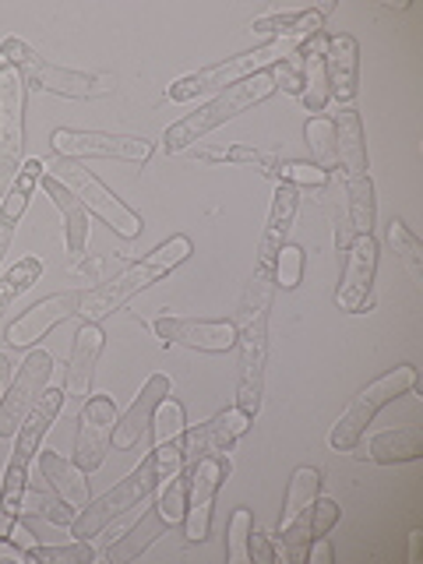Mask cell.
Returning a JSON list of instances; mask_svg holds the SVG:
<instances>
[{
	"label": "cell",
	"mask_w": 423,
	"mask_h": 564,
	"mask_svg": "<svg viewBox=\"0 0 423 564\" xmlns=\"http://www.w3.org/2000/svg\"><path fill=\"white\" fill-rule=\"evenodd\" d=\"M275 296V269L254 261V275L247 282L237 325V349H240V381H237V410L258 416L264 395V364H269V311Z\"/></svg>",
	"instance_id": "1"
},
{
	"label": "cell",
	"mask_w": 423,
	"mask_h": 564,
	"mask_svg": "<svg viewBox=\"0 0 423 564\" xmlns=\"http://www.w3.org/2000/svg\"><path fill=\"white\" fill-rule=\"evenodd\" d=\"M64 399H67L64 388H46V392L35 399L29 416L22 420V427H18L14 452L4 469V484H0V543L11 536V525L22 519L25 490H29V466H32V458L40 455V445H43L46 431L53 427V420L61 416Z\"/></svg>",
	"instance_id": "2"
},
{
	"label": "cell",
	"mask_w": 423,
	"mask_h": 564,
	"mask_svg": "<svg viewBox=\"0 0 423 564\" xmlns=\"http://www.w3.org/2000/svg\"><path fill=\"white\" fill-rule=\"evenodd\" d=\"M187 258H191V237L181 234V237H170L166 243H159L155 251H149L141 261H134L131 269H123L110 282H99L96 290H88L82 296V307H78L82 325H99L102 317L120 311L131 296L155 286V282H163L173 269H181Z\"/></svg>",
	"instance_id": "3"
},
{
	"label": "cell",
	"mask_w": 423,
	"mask_h": 564,
	"mask_svg": "<svg viewBox=\"0 0 423 564\" xmlns=\"http://www.w3.org/2000/svg\"><path fill=\"white\" fill-rule=\"evenodd\" d=\"M0 61L11 64L18 75L32 88H40V93H53L64 99H106L117 93L113 78L85 75V70H67V67L50 64L25 40H18V35H8V40L0 43Z\"/></svg>",
	"instance_id": "4"
},
{
	"label": "cell",
	"mask_w": 423,
	"mask_h": 564,
	"mask_svg": "<svg viewBox=\"0 0 423 564\" xmlns=\"http://www.w3.org/2000/svg\"><path fill=\"white\" fill-rule=\"evenodd\" d=\"M275 93V82L269 70H261V75L254 78H247V82H237V85H229L226 93H219L212 102H205L198 113H187L184 120H176L173 128L163 134V145L166 152H184L191 149L194 141H202L208 131H216L223 128L226 120H234L247 110H254L258 102H264Z\"/></svg>",
	"instance_id": "5"
},
{
	"label": "cell",
	"mask_w": 423,
	"mask_h": 564,
	"mask_svg": "<svg viewBox=\"0 0 423 564\" xmlns=\"http://www.w3.org/2000/svg\"><path fill=\"white\" fill-rule=\"evenodd\" d=\"M296 46H300V43L272 40V43H264V46H258V50L237 53V57H229V61H223V64L202 67V70H194V75H187V78H181V82H173V85L166 88V96H170L173 102H191V99L208 96V93H226L229 85L247 82V78L261 75V70H269L272 64L286 61Z\"/></svg>",
	"instance_id": "6"
},
{
	"label": "cell",
	"mask_w": 423,
	"mask_h": 564,
	"mask_svg": "<svg viewBox=\"0 0 423 564\" xmlns=\"http://www.w3.org/2000/svg\"><path fill=\"white\" fill-rule=\"evenodd\" d=\"M416 388V367L413 364H399L395 370H388L378 381H370L367 388H360L352 402L343 410V416L335 420V427L328 434V445L335 452H352L357 441L364 437L367 423L375 420L388 402H395L402 395H410Z\"/></svg>",
	"instance_id": "7"
},
{
	"label": "cell",
	"mask_w": 423,
	"mask_h": 564,
	"mask_svg": "<svg viewBox=\"0 0 423 564\" xmlns=\"http://www.w3.org/2000/svg\"><path fill=\"white\" fill-rule=\"evenodd\" d=\"M46 173L53 176L57 184H64L75 198L88 208L96 212V216L113 229L117 237L123 240H134L141 234V216L134 208L123 205L117 194L106 187L99 176L93 170H85V163H78V159H53V163L46 166Z\"/></svg>",
	"instance_id": "8"
},
{
	"label": "cell",
	"mask_w": 423,
	"mask_h": 564,
	"mask_svg": "<svg viewBox=\"0 0 423 564\" xmlns=\"http://www.w3.org/2000/svg\"><path fill=\"white\" fill-rule=\"evenodd\" d=\"M155 487H159V469H155V455L149 452L131 476H123L113 490H106L99 501H88L78 511L75 522H70V536H75V540L96 536L99 529H106L113 519L128 516L131 508H138L141 501H149Z\"/></svg>",
	"instance_id": "9"
},
{
	"label": "cell",
	"mask_w": 423,
	"mask_h": 564,
	"mask_svg": "<svg viewBox=\"0 0 423 564\" xmlns=\"http://www.w3.org/2000/svg\"><path fill=\"white\" fill-rule=\"evenodd\" d=\"M25 163V78L0 61V202Z\"/></svg>",
	"instance_id": "10"
},
{
	"label": "cell",
	"mask_w": 423,
	"mask_h": 564,
	"mask_svg": "<svg viewBox=\"0 0 423 564\" xmlns=\"http://www.w3.org/2000/svg\"><path fill=\"white\" fill-rule=\"evenodd\" d=\"M53 155L61 159H123V163H149L152 159V141L134 138V134H106V131H75V128H57L50 134Z\"/></svg>",
	"instance_id": "11"
},
{
	"label": "cell",
	"mask_w": 423,
	"mask_h": 564,
	"mask_svg": "<svg viewBox=\"0 0 423 564\" xmlns=\"http://www.w3.org/2000/svg\"><path fill=\"white\" fill-rule=\"evenodd\" d=\"M152 332L159 343L170 346H187L198 352H229L237 349V325L234 317H176V314H159L152 317Z\"/></svg>",
	"instance_id": "12"
},
{
	"label": "cell",
	"mask_w": 423,
	"mask_h": 564,
	"mask_svg": "<svg viewBox=\"0 0 423 564\" xmlns=\"http://www.w3.org/2000/svg\"><path fill=\"white\" fill-rule=\"evenodd\" d=\"M229 476V458L205 455L191 466L187 484V511H184V540L205 543L212 529V508H216V494Z\"/></svg>",
	"instance_id": "13"
},
{
	"label": "cell",
	"mask_w": 423,
	"mask_h": 564,
	"mask_svg": "<svg viewBox=\"0 0 423 564\" xmlns=\"http://www.w3.org/2000/svg\"><path fill=\"white\" fill-rule=\"evenodd\" d=\"M50 375H53V357L43 349H32L25 364L18 367V375L11 378L4 399H0V437L18 434V427H22V420L29 416L35 399L46 392Z\"/></svg>",
	"instance_id": "14"
},
{
	"label": "cell",
	"mask_w": 423,
	"mask_h": 564,
	"mask_svg": "<svg viewBox=\"0 0 423 564\" xmlns=\"http://www.w3.org/2000/svg\"><path fill=\"white\" fill-rule=\"evenodd\" d=\"M378 258H381V247L375 237H357L349 243L339 290H335V304H339V311H346V314L370 311V304H375Z\"/></svg>",
	"instance_id": "15"
},
{
	"label": "cell",
	"mask_w": 423,
	"mask_h": 564,
	"mask_svg": "<svg viewBox=\"0 0 423 564\" xmlns=\"http://www.w3.org/2000/svg\"><path fill=\"white\" fill-rule=\"evenodd\" d=\"M113 423H117L113 395H88L82 402L75 458H70V463L85 473H96L106 463V452H110V445H113Z\"/></svg>",
	"instance_id": "16"
},
{
	"label": "cell",
	"mask_w": 423,
	"mask_h": 564,
	"mask_svg": "<svg viewBox=\"0 0 423 564\" xmlns=\"http://www.w3.org/2000/svg\"><path fill=\"white\" fill-rule=\"evenodd\" d=\"M251 420L254 416H247L243 410H226V413H219V416H212L208 423H198V427H191V431H184V434H176V437H170L173 445H176V452H181V458H184V466H194L198 458H205V455H223V452H229L237 445V441L251 431Z\"/></svg>",
	"instance_id": "17"
},
{
	"label": "cell",
	"mask_w": 423,
	"mask_h": 564,
	"mask_svg": "<svg viewBox=\"0 0 423 564\" xmlns=\"http://www.w3.org/2000/svg\"><path fill=\"white\" fill-rule=\"evenodd\" d=\"M82 296H85V293L67 290V293H57V296L40 300V304L29 307L25 314H18L14 322L8 325V332H4L8 346H11V349H32L35 343H43L53 328L64 325L67 317H75V314H78Z\"/></svg>",
	"instance_id": "18"
},
{
	"label": "cell",
	"mask_w": 423,
	"mask_h": 564,
	"mask_svg": "<svg viewBox=\"0 0 423 564\" xmlns=\"http://www.w3.org/2000/svg\"><path fill=\"white\" fill-rule=\"evenodd\" d=\"M170 392H173V381L166 375H152L145 384H141V392L134 395L131 410L123 416H117V423H113V448L117 452H131L149 437L155 405L163 402Z\"/></svg>",
	"instance_id": "19"
},
{
	"label": "cell",
	"mask_w": 423,
	"mask_h": 564,
	"mask_svg": "<svg viewBox=\"0 0 423 564\" xmlns=\"http://www.w3.org/2000/svg\"><path fill=\"white\" fill-rule=\"evenodd\" d=\"M322 67L328 82V96L339 102H352V96H357V78H360V46L349 32L328 35Z\"/></svg>",
	"instance_id": "20"
},
{
	"label": "cell",
	"mask_w": 423,
	"mask_h": 564,
	"mask_svg": "<svg viewBox=\"0 0 423 564\" xmlns=\"http://www.w3.org/2000/svg\"><path fill=\"white\" fill-rule=\"evenodd\" d=\"M106 335L99 325H82L75 335V349H70V364H67V378H64V395L85 402L93 395V378H96V364L102 357Z\"/></svg>",
	"instance_id": "21"
},
{
	"label": "cell",
	"mask_w": 423,
	"mask_h": 564,
	"mask_svg": "<svg viewBox=\"0 0 423 564\" xmlns=\"http://www.w3.org/2000/svg\"><path fill=\"white\" fill-rule=\"evenodd\" d=\"M43 191L50 194V202L61 208V216H64V243H67V254H75L82 258L85 254V247H88V229H93V223H88V208L70 194L64 184L53 181L50 173H43Z\"/></svg>",
	"instance_id": "22"
},
{
	"label": "cell",
	"mask_w": 423,
	"mask_h": 564,
	"mask_svg": "<svg viewBox=\"0 0 423 564\" xmlns=\"http://www.w3.org/2000/svg\"><path fill=\"white\" fill-rule=\"evenodd\" d=\"M40 473L50 484V490L57 494L61 501H67L70 508H85L88 505V473L78 469L70 458H61L57 452H43L40 455Z\"/></svg>",
	"instance_id": "23"
},
{
	"label": "cell",
	"mask_w": 423,
	"mask_h": 564,
	"mask_svg": "<svg viewBox=\"0 0 423 564\" xmlns=\"http://www.w3.org/2000/svg\"><path fill=\"white\" fill-rule=\"evenodd\" d=\"M332 123H335V152H339L346 181L367 176V141H364V120H360V113L352 110V106H346V110L335 117Z\"/></svg>",
	"instance_id": "24"
},
{
	"label": "cell",
	"mask_w": 423,
	"mask_h": 564,
	"mask_svg": "<svg viewBox=\"0 0 423 564\" xmlns=\"http://www.w3.org/2000/svg\"><path fill=\"white\" fill-rule=\"evenodd\" d=\"M293 216H296V187L279 184L275 198H272V212H269V226H264L261 243H258V264H269V269H275V254H279V247L286 243Z\"/></svg>",
	"instance_id": "25"
},
{
	"label": "cell",
	"mask_w": 423,
	"mask_h": 564,
	"mask_svg": "<svg viewBox=\"0 0 423 564\" xmlns=\"http://www.w3.org/2000/svg\"><path fill=\"white\" fill-rule=\"evenodd\" d=\"M360 458H370L378 466H395V463H416L423 455V427L420 423H410V427L399 431H384L370 441L367 452H357Z\"/></svg>",
	"instance_id": "26"
},
{
	"label": "cell",
	"mask_w": 423,
	"mask_h": 564,
	"mask_svg": "<svg viewBox=\"0 0 423 564\" xmlns=\"http://www.w3.org/2000/svg\"><path fill=\"white\" fill-rule=\"evenodd\" d=\"M166 519L159 516V508L152 505L145 516H141L128 533L123 536H117V543H110V551H106V561L110 564H128V561H134V557H141L149 551V546L166 533Z\"/></svg>",
	"instance_id": "27"
},
{
	"label": "cell",
	"mask_w": 423,
	"mask_h": 564,
	"mask_svg": "<svg viewBox=\"0 0 423 564\" xmlns=\"http://www.w3.org/2000/svg\"><path fill=\"white\" fill-rule=\"evenodd\" d=\"M254 35H264V40H290V43H304L311 35L325 32L322 18H317L314 8L307 11H286V14H269V18H258L251 25Z\"/></svg>",
	"instance_id": "28"
},
{
	"label": "cell",
	"mask_w": 423,
	"mask_h": 564,
	"mask_svg": "<svg viewBox=\"0 0 423 564\" xmlns=\"http://www.w3.org/2000/svg\"><path fill=\"white\" fill-rule=\"evenodd\" d=\"M349 226H346V237L349 243L357 237H370V229H375V219H378V198H375V181L370 176H357V181H349Z\"/></svg>",
	"instance_id": "29"
},
{
	"label": "cell",
	"mask_w": 423,
	"mask_h": 564,
	"mask_svg": "<svg viewBox=\"0 0 423 564\" xmlns=\"http://www.w3.org/2000/svg\"><path fill=\"white\" fill-rule=\"evenodd\" d=\"M317 490H322V469H317V466H300V469L290 476V484H286V501H282L279 529L304 516V511L314 505Z\"/></svg>",
	"instance_id": "30"
},
{
	"label": "cell",
	"mask_w": 423,
	"mask_h": 564,
	"mask_svg": "<svg viewBox=\"0 0 423 564\" xmlns=\"http://www.w3.org/2000/svg\"><path fill=\"white\" fill-rule=\"evenodd\" d=\"M43 173H46V166L40 163V159H29V163H22V170H18L11 191L4 194V202H0V219L14 226L18 219L25 216V208L32 202V191H35V184L43 181Z\"/></svg>",
	"instance_id": "31"
},
{
	"label": "cell",
	"mask_w": 423,
	"mask_h": 564,
	"mask_svg": "<svg viewBox=\"0 0 423 564\" xmlns=\"http://www.w3.org/2000/svg\"><path fill=\"white\" fill-rule=\"evenodd\" d=\"M194 159H202V163H251V166H258L264 176H275V170H279V159H275V155L258 152V149H247V145L194 149Z\"/></svg>",
	"instance_id": "32"
},
{
	"label": "cell",
	"mask_w": 423,
	"mask_h": 564,
	"mask_svg": "<svg viewBox=\"0 0 423 564\" xmlns=\"http://www.w3.org/2000/svg\"><path fill=\"white\" fill-rule=\"evenodd\" d=\"M40 275H43V261L40 258H22L18 264H11V269L0 275V314L11 307L14 296H22L25 290H32L35 282H40Z\"/></svg>",
	"instance_id": "33"
},
{
	"label": "cell",
	"mask_w": 423,
	"mask_h": 564,
	"mask_svg": "<svg viewBox=\"0 0 423 564\" xmlns=\"http://www.w3.org/2000/svg\"><path fill=\"white\" fill-rule=\"evenodd\" d=\"M304 138L314 152V163L328 170V166H339V152H335V123L332 117H311L304 123Z\"/></svg>",
	"instance_id": "34"
},
{
	"label": "cell",
	"mask_w": 423,
	"mask_h": 564,
	"mask_svg": "<svg viewBox=\"0 0 423 564\" xmlns=\"http://www.w3.org/2000/svg\"><path fill=\"white\" fill-rule=\"evenodd\" d=\"M187 484H191V466H184L176 476L163 484V494H159V516L166 519V525H176L184 522V511H187Z\"/></svg>",
	"instance_id": "35"
},
{
	"label": "cell",
	"mask_w": 423,
	"mask_h": 564,
	"mask_svg": "<svg viewBox=\"0 0 423 564\" xmlns=\"http://www.w3.org/2000/svg\"><path fill=\"white\" fill-rule=\"evenodd\" d=\"M29 561L35 564H93L96 561V551L88 546V540H75L67 546H43L35 543L29 551Z\"/></svg>",
	"instance_id": "36"
},
{
	"label": "cell",
	"mask_w": 423,
	"mask_h": 564,
	"mask_svg": "<svg viewBox=\"0 0 423 564\" xmlns=\"http://www.w3.org/2000/svg\"><path fill=\"white\" fill-rule=\"evenodd\" d=\"M388 240H392L395 254H399L405 264H410L413 279L420 282V279H423V247H420V240L413 237V229L405 226L402 219H392V223H388Z\"/></svg>",
	"instance_id": "37"
},
{
	"label": "cell",
	"mask_w": 423,
	"mask_h": 564,
	"mask_svg": "<svg viewBox=\"0 0 423 564\" xmlns=\"http://www.w3.org/2000/svg\"><path fill=\"white\" fill-rule=\"evenodd\" d=\"M304 279V247L282 243L275 254V290H296Z\"/></svg>",
	"instance_id": "38"
},
{
	"label": "cell",
	"mask_w": 423,
	"mask_h": 564,
	"mask_svg": "<svg viewBox=\"0 0 423 564\" xmlns=\"http://www.w3.org/2000/svg\"><path fill=\"white\" fill-rule=\"evenodd\" d=\"M22 516H40L53 525H70L78 516V508H70L67 501H50L43 498V494H35V490H25V508H22Z\"/></svg>",
	"instance_id": "39"
},
{
	"label": "cell",
	"mask_w": 423,
	"mask_h": 564,
	"mask_svg": "<svg viewBox=\"0 0 423 564\" xmlns=\"http://www.w3.org/2000/svg\"><path fill=\"white\" fill-rule=\"evenodd\" d=\"M184 423H187L184 420V405L166 395L163 402L155 405V416H152V431L149 434H155V445H163V441H170V437L187 431Z\"/></svg>",
	"instance_id": "40"
},
{
	"label": "cell",
	"mask_w": 423,
	"mask_h": 564,
	"mask_svg": "<svg viewBox=\"0 0 423 564\" xmlns=\"http://www.w3.org/2000/svg\"><path fill=\"white\" fill-rule=\"evenodd\" d=\"M275 181L290 187H325L328 170H322L317 163H304V159H293V163H279Z\"/></svg>",
	"instance_id": "41"
},
{
	"label": "cell",
	"mask_w": 423,
	"mask_h": 564,
	"mask_svg": "<svg viewBox=\"0 0 423 564\" xmlns=\"http://www.w3.org/2000/svg\"><path fill=\"white\" fill-rule=\"evenodd\" d=\"M251 511L247 508H237L234 519H229V536H226V561L229 564H240V561H251V554H247V536H251Z\"/></svg>",
	"instance_id": "42"
},
{
	"label": "cell",
	"mask_w": 423,
	"mask_h": 564,
	"mask_svg": "<svg viewBox=\"0 0 423 564\" xmlns=\"http://www.w3.org/2000/svg\"><path fill=\"white\" fill-rule=\"evenodd\" d=\"M343 519V508L339 501H332V498H314L311 505V536H328L332 533V525Z\"/></svg>",
	"instance_id": "43"
},
{
	"label": "cell",
	"mask_w": 423,
	"mask_h": 564,
	"mask_svg": "<svg viewBox=\"0 0 423 564\" xmlns=\"http://www.w3.org/2000/svg\"><path fill=\"white\" fill-rule=\"evenodd\" d=\"M269 75L275 82V88H282V93H290V96H300L304 93V70H300V64L293 61V53L286 61H279L269 67Z\"/></svg>",
	"instance_id": "44"
},
{
	"label": "cell",
	"mask_w": 423,
	"mask_h": 564,
	"mask_svg": "<svg viewBox=\"0 0 423 564\" xmlns=\"http://www.w3.org/2000/svg\"><path fill=\"white\" fill-rule=\"evenodd\" d=\"M247 554H251L254 564H275L279 561V551H275L272 536L254 533V529H251V536H247Z\"/></svg>",
	"instance_id": "45"
},
{
	"label": "cell",
	"mask_w": 423,
	"mask_h": 564,
	"mask_svg": "<svg viewBox=\"0 0 423 564\" xmlns=\"http://www.w3.org/2000/svg\"><path fill=\"white\" fill-rule=\"evenodd\" d=\"M8 543H14L18 551H22V554L29 557V551H32V546L40 543V540H35V533H32V525H29V522L18 519V522L11 525V536H8Z\"/></svg>",
	"instance_id": "46"
},
{
	"label": "cell",
	"mask_w": 423,
	"mask_h": 564,
	"mask_svg": "<svg viewBox=\"0 0 423 564\" xmlns=\"http://www.w3.org/2000/svg\"><path fill=\"white\" fill-rule=\"evenodd\" d=\"M332 557H335V551H332L328 536H317V540L307 546V561H311V564H332Z\"/></svg>",
	"instance_id": "47"
},
{
	"label": "cell",
	"mask_w": 423,
	"mask_h": 564,
	"mask_svg": "<svg viewBox=\"0 0 423 564\" xmlns=\"http://www.w3.org/2000/svg\"><path fill=\"white\" fill-rule=\"evenodd\" d=\"M11 237H14V226H11V223H4V219H0V261H4V254H8V247H11Z\"/></svg>",
	"instance_id": "48"
},
{
	"label": "cell",
	"mask_w": 423,
	"mask_h": 564,
	"mask_svg": "<svg viewBox=\"0 0 423 564\" xmlns=\"http://www.w3.org/2000/svg\"><path fill=\"white\" fill-rule=\"evenodd\" d=\"M8 384H11V360L4 357V352H0V399H4Z\"/></svg>",
	"instance_id": "49"
},
{
	"label": "cell",
	"mask_w": 423,
	"mask_h": 564,
	"mask_svg": "<svg viewBox=\"0 0 423 564\" xmlns=\"http://www.w3.org/2000/svg\"><path fill=\"white\" fill-rule=\"evenodd\" d=\"M99 264H102V258H88V261H82V264H78V269H82V272H88V275H96V272H99Z\"/></svg>",
	"instance_id": "50"
},
{
	"label": "cell",
	"mask_w": 423,
	"mask_h": 564,
	"mask_svg": "<svg viewBox=\"0 0 423 564\" xmlns=\"http://www.w3.org/2000/svg\"><path fill=\"white\" fill-rule=\"evenodd\" d=\"M314 11H317V18H325V14H332V11H335V0H322V4H317Z\"/></svg>",
	"instance_id": "51"
}]
</instances>
